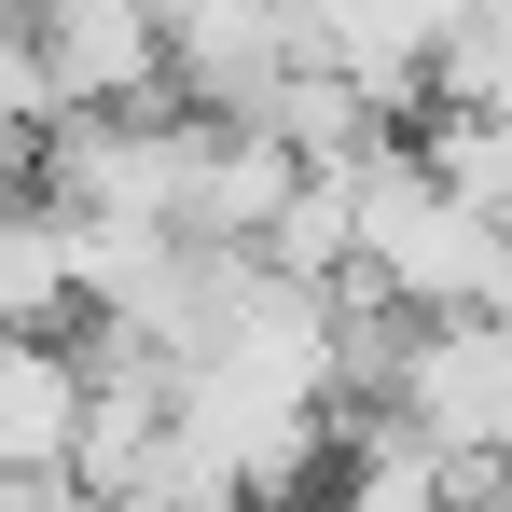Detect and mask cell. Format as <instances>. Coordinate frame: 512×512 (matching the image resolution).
<instances>
[{"label": "cell", "mask_w": 512, "mask_h": 512, "mask_svg": "<svg viewBox=\"0 0 512 512\" xmlns=\"http://www.w3.org/2000/svg\"><path fill=\"white\" fill-rule=\"evenodd\" d=\"M291 194H305V153H291L277 125H222V111H208V139H194V194H180V236H208V250H263Z\"/></svg>", "instance_id": "cell-5"}, {"label": "cell", "mask_w": 512, "mask_h": 512, "mask_svg": "<svg viewBox=\"0 0 512 512\" xmlns=\"http://www.w3.org/2000/svg\"><path fill=\"white\" fill-rule=\"evenodd\" d=\"M0 125H14V139H56V125H70V84H56V56H42L28 14H0Z\"/></svg>", "instance_id": "cell-9"}, {"label": "cell", "mask_w": 512, "mask_h": 512, "mask_svg": "<svg viewBox=\"0 0 512 512\" xmlns=\"http://www.w3.org/2000/svg\"><path fill=\"white\" fill-rule=\"evenodd\" d=\"M374 429L429 443L443 471H512V305H457V319H402V360L374 388Z\"/></svg>", "instance_id": "cell-2"}, {"label": "cell", "mask_w": 512, "mask_h": 512, "mask_svg": "<svg viewBox=\"0 0 512 512\" xmlns=\"http://www.w3.org/2000/svg\"><path fill=\"white\" fill-rule=\"evenodd\" d=\"M28 28H42V56H56L70 111L167 97V14H153V0H28Z\"/></svg>", "instance_id": "cell-4"}, {"label": "cell", "mask_w": 512, "mask_h": 512, "mask_svg": "<svg viewBox=\"0 0 512 512\" xmlns=\"http://www.w3.org/2000/svg\"><path fill=\"white\" fill-rule=\"evenodd\" d=\"M56 319H84V222L28 180L0 194V333H56Z\"/></svg>", "instance_id": "cell-6"}, {"label": "cell", "mask_w": 512, "mask_h": 512, "mask_svg": "<svg viewBox=\"0 0 512 512\" xmlns=\"http://www.w3.org/2000/svg\"><path fill=\"white\" fill-rule=\"evenodd\" d=\"M194 139L208 111L194 97H125V111H70L42 139V194L70 222H167L180 236V194H194Z\"/></svg>", "instance_id": "cell-3"}, {"label": "cell", "mask_w": 512, "mask_h": 512, "mask_svg": "<svg viewBox=\"0 0 512 512\" xmlns=\"http://www.w3.org/2000/svg\"><path fill=\"white\" fill-rule=\"evenodd\" d=\"M416 153H429V167H443V180H457V194L512 236V111H429Z\"/></svg>", "instance_id": "cell-8"}, {"label": "cell", "mask_w": 512, "mask_h": 512, "mask_svg": "<svg viewBox=\"0 0 512 512\" xmlns=\"http://www.w3.org/2000/svg\"><path fill=\"white\" fill-rule=\"evenodd\" d=\"M0 14H28V0H0Z\"/></svg>", "instance_id": "cell-10"}, {"label": "cell", "mask_w": 512, "mask_h": 512, "mask_svg": "<svg viewBox=\"0 0 512 512\" xmlns=\"http://www.w3.org/2000/svg\"><path fill=\"white\" fill-rule=\"evenodd\" d=\"M346 277L402 319H457V305H512V236L416 139H374L346 153Z\"/></svg>", "instance_id": "cell-1"}, {"label": "cell", "mask_w": 512, "mask_h": 512, "mask_svg": "<svg viewBox=\"0 0 512 512\" xmlns=\"http://www.w3.org/2000/svg\"><path fill=\"white\" fill-rule=\"evenodd\" d=\"M429 111H512V0H471L429 56Z\"/></svg>", "instance_id": "cell-7"}]
</instances>
